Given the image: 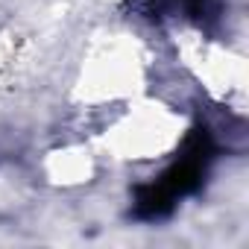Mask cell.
Here are the masks:
<instances>
[{
    "label": "cell",
    "mask_w": 249,
    "mask_h": 249,
    "mask_svg": "<svg viewBox=\"0 0 249 249\" xmlns=\"http://www.w3.org/2000/svg\"><path fill=\"white\" fill-rule=\"evenodd\" d=\"M185 3H196V0H185Z\"/></svg>",
    "instance_id": "cell-2"
},
{
    "label": "cell",
    "mask_w": 249,
    "mask_h": 249,
    "mask_svg": "<svg viewBox=\"0 0 249 249\" xmlns=\"http://www.w3.org/2000/svg\"><path fill=\"white\" fill-rule=\"evenodd\" d=\"M211 156H214V144L208 138L205 129H194L182 147V156L179 161H173L161 176L159 182H150V185H141L138 194H135V217L141 220H161L173 211V205L194 194L199 185H202V176L211 164Z\"/></svg>",
    "instance_id": "cell-1"
}]
</instances>
